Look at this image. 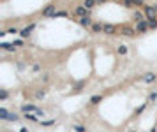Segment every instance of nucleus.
I'll return each instance as SVG.
<instances>
[{"mask_svg": "<svg viewBox=\"0 0 157 132\" xmlns=\"http://www.w3.org/2000/svg\"><path fill=\"white\" fill-rule=\"evenodd\" d=\"M143 13H145L146 19H155V14H157V5H145V7H143Z\"/></svg>", "mask_w": 157, "mask_h": 132, "instance_id": "1", "label": "nucleus"}, {"mask_svg": "<svg viewBox=\"0 0 157 132\" xmlns=\"http://www.w3.org/2000/svg\"><path fill=\"white\" fill-rule=\"evenodd\" d=\"M148 23H150V28H157V18L155 19H148Z\"/></svg>", "mask_w": 157, "mask_h": 132, "instance_id": "28", "label": "nucleus"}, {"mask_svg": "<svg viewBox=\"0 0 157 132\" xmlns=\"http://www.w3.org/2000/svg\"><path fill=\"white\" fill-rule=\"evenodd\" d=\"M35 97L37 99H44L46 97V90H39V92H35Z\"/></svg>", "mask_w": 157, "mask_h": 132, "instance_id": "20", "label": "nucleus"}, {"mask_svg": "<svg viewBox=\"0 0 157 132\" xmlns=\"http://www.w3.org/2000/svg\"><path fill=\"white\" fill-rule=\"evenodd\" d=\"M134 34H136V30H132V28H127V27L122 28V35H125V37H132Z\"/></svg>", "mask_w": 157, "mask_h": 132, "instance_id": "12", "label": "nucleus"}, {"mask_svg": "<svg viewBox=\"0 0 157 132\" xmlns=\"http://www.w3.org/2000/svg\"><path fill=\"white\" fill-rule=\"evenodd\" d=\"M41 123H43L44 127H49V125H53V123H55V120H46V121H41Z\"/></svg>", "mask_w": 157, "mask_h": 132, "instance_id": "27", "label": "nucleus"}, {"mask_svg": "<svg viewBox=\"0 0 157 132\" xmlns=\"http://www.w3.org/2000/svg\"><path fill=\"white\" fill-rule=\"evenodd\" d=\"M90 28H92L94 34H102V32H104V25H102V23H94Z\"/></svg>", "mask_w": 157, "mask_h": 132, "instance_id": "10", "label": "nucleus"}, {"mask_svg": "<svg viewBox=\"0 0 157 132\" xmlns=\"http://www.w3.org/2000/svg\"><path fill=\"white\" fill-rule=\"evenodd\" d=\"M74 130H76V132H87V129L81 127V125H74Z\"/></svg>", "mask_w": 157, "mask_h": 132, "instance_id": "30", "label": "nucleus"}, {"mask_svg": "<svg viewBox=\"0 0 157 132\" xmlns=\"http://www.w3.org/2000/svg\"><path fill=\"white\" fill-rule=\"evenodd\" d=\"M134 19H136V21H145V13H141V11H136L134 13Z\"/></svg>", "mask_w": 157, "mask_h": 132, "instance_id": "14", "label": "nucleus"}, {"mask_svg": "<svg viewBox=\"0 0 157 132\" xmlns=\"http://www.w3.org/2000/svg\"><path fill=\"white\" fill-rule=\"evenodd\" d=\"M150 28V23H148V19H145V21H140L138 25H136V34H145L146 30Z\"/></svg>", "mask_w": 157, "mask_h": 132, "instance_id": "2", "label": "nucleus"}, {"mask_svg": "<svg viewBox=\"0 0 157 132\" xmlns=\"http://www.w3.org/2000/svg\"><path fill=\"white\" fill-rule=\"evenodd\" d=\"M134 5L136 7H141L143 5V0H134Z\"/></svg>", "mask_w": 157, "mask_h": 132, "instance_id": "31", "label": "nucleus"}, {"mask_svg": "<svg viewBox=\"0 0 157 132\" xmlns=\"http://www.w3.org/2000/svg\"><path fill=\"white\" fill-rule=\"evenodd\" d=\"M124 5L125 7H134V0H124Z\"/></svg>", "mask_w": 157, "mask_h": 132, "instance_id": "26", "label": "nucleus"}, {"mask_svg": "<svg viewBox=\"0 0 157 132\" xmlns=\"http://www.w3.org/2000/svg\"><path fill=\"white\" fill-rule=\"evenodd\" d=\"M7 34H13V35H14V34H19V30H18L16 27H13V28H9V30H7Z\"/></svg>", "mask_w": 157, "mask_h": 132, "instance_id": "29", "label": "nucleus"}, {"mask_svg": "<svg viewBox=\"0 0 157 132\" xmlns=\"http://www.w3.org/2000/svg\"><path fill=\"white\" fill-rule=\"evenodd\" d=\"M0 48H2L4 51H14V49H16V46L13 42H2V44H0Z\"/></svg>", "mask_w": 157, "mask_h": 132, "instance_id": "11", "label": "nucleus"}, {"mask_svg": "<svg viewBox=\"0 0 157 132\" xmlns=\"http://www.w3.org/2000/svg\"><path fill=\"white\" fill-rule=\"evenodd\" d=\"M55 7L57 5H53V4H49V5H46L44 9H43V16H46V18H53L55 16Z\"/></svg>", "mask_w": 157, "mask_h": 132, "instance_id": "5", "label": "nucleus"}, {"mask_svg": "<svg viewBox=\"0 0 157 132\" xmlns=\"http://www.w3.org/2000/svg\"><path fill=\"white\" fill-rule=\"evenodd\" d=\"M13 44H14L16 48H19V46H23V39H16V40H13Z\"/></svg>", "mask_w": 157, "mask_h": 132, "instance_id": "25", "label": "nucleus"}, {"mask_svg": "<svg viewBox=\"0 0 157 132\" xmlns=\"http://www.w3.org/2000/svg\"><path fill=\"white\" fill-rule=\"evenodd\" d=\"M19 132H28V129H25V127H23V129H21V130H19Z\"/></svg>", "mask_w": 157, "mask_h": 132, "instance_id": "33", "label": "nucleus"}, {"mask_svg": "<svg viewBox=\"0 0 157 132\" xmlns=\"http://www.w3.org/2000/svg\"><path fill=\"white\" fill-rule=\"evenodd\" d=\"M101 100H102V95H94V97L90 99V104L96 106V104H99V102H101Z\"/></svg>", "mask_w": 157, "mask_h": 132, "instance_id": "16", "label": "nucleus"}, {"mask_svg": "<svg viewBox=\"0 0 157 132\" xmlns=\"http://www.w3.org/2000/svg\"><path fill=\"white\" fill-rule=\"evenodd\" d=\"M115 32H117V27H113V25H110V23L104 25V32H102V34H106V35H113Z\"/></svg>", "mask_w": 157, "mask_h": 132, "instance_id": "9", "label": "nucleus"}, {"mask_svg": "<svg viewBox=\"0 0 157 132\" xmlns=\"http://www.w3.org/2000/svg\"><path fill=\"white\" fill-rule=\"evenodd\" d=\"M141 79H143V83H148L150 85V83H155V81H157V74L155 72H146Z\"/></svg>", "mask_w": 157, "mask_h": 132, "instance_id": "6", "label": "nucleus"}, {"mask_svg": "<svg viewBox=\"0 0 157 132\" xmlns=\"http://www.w3.org/2000/svg\"><path fill=\"white\" fill-rule=\"evenodd\" d=\"M117 53H118L120 56L127 55V46H125V44H120V46H118V49H117Z\"/></svg>", "mask_w": 157, "mask_h": 132, "instance_id": "15", "label": "nucleus"}, {"mask_svg": "<svg viewBox=\"0 0 157 132\" xmlns=\"http://www.w3.org/2000/svg\"><path fill=\"white\" fill-rule=\"evenodd\" d=\"M150 132H157V127H152V130Z\"/></svg>", "mask_w": 157, "mask_h": 132, "instance_id": "34", "label": "nucleus"}, {"mask_svg": "<svg viewBox=\"0 0 157 132\" xmlns=\"http://www.w3.org/2000/svg\"><path fill=\"white\" fill-rule=\"evenodd\" d=\"M7 97H9L7 90H2V92H0V99H2V100H7Z\"/></svg>", "mask_w": 157, "mask_h": 132, "instance_id": "24", "label": "nucleus"}, {"mask_svg": "<svg viewBox=\"0 0 157 132\" xmlns=\"http://www.w3.org/2000/svg\"><path fill=\"white\" fill-rule=\"evenodd\" d=\"M78 21H80V25H81V27H85V28H88V27H92V25H94L90 16H83V18H80V19H78Z\"/></svg>", "mask_w": 157, "mask_h": 132, "instance_id": "7", "label": "nucleus"}, {"mask_svg": "<svg viewBox=\"0 0 157 132\" xmlns=\"http://www.w3.org/2000/svg\"><path fill=\"white\" fill-rule=\"evenodd\" d=\"M97 2H96V0H85V4H83V5H85L87 9H92L94 5H96Z\"/></svg>", "mask_w": 157, "mask_h": 132, "instance_id": "18", "label": "nucleus"}, {"mask_svg": "<svg viewBox=\"0 0 157 132\" xmlns=\"http://www.w3.org/2000/svg\"><path fill=\"white\" fill-rule=\"evenodd\" d=\"M74 14H76L78 18H83V16H90V9H87L85 5H78V7L74 9Z\"/></svg>", "mask_w": 157, "mask_h": 132, "instance_id": "3", "label": "nucleus"}, {"mask_svg": "<svg viewBox=\"0 0 157 132\" xmlns=\"http://www.w3.org/2000/svg\"><path fill=\"white\" fill-rule=\"evenodd\" d=\"M53 18H67V13L65 11H60V13H55Z\"/></svg>", "mask_w": 157, "mask_h": 132, "instance_id": "21", "label": "nucleus"}, {"mask_svg": "<svg viewBox=\"0 0 157 132\" xmlns=\"http://www.w3.org/2000/svg\"><path fill=\"white\" fill-rule=\"evenodd\" d=\"M7 120H9V121H18V120H19V116H18L16 113H9V116H7Z\"/></svg>", "mask_w": 157, "mask_h": 132, "instance_id": "19", "label": "nucleus"}, {"mask_svg": "<svg viewBox=\"0 0 157 132\" xmlns=\"http://www.w3.org/2000/svg\"><path fill=\"white\" fill-rule=\"evenodd\" d=\"M34 28H35V23H32V25H28V27H25L23 30H19V37L21 39H27L30 34L34 32Z\"/></svg>", "mask_w": 157, "mask_h": 132, "instance_id": "4", "label": "nucleus"}, {"mask_svg": "<svg viewBox=\"0 0 157 132\" xmlns=\"http://www.w3.org/2000/svg\"><path fill=\"white\" fill-rule=\"evenodd\" d=\"M96 2H97V4H106L108 0H96Z\"/></svg>", "mask_w": 157, "mask_h": 132, "instance_id": "32", "label": "nucleus"}, {"mask_svg": "<svg viewBox=\"0 0 157 132\" xmlns=\"http://www.w3.org/2000/svg\"><path fill=\"white\" fill-rule=\"evenodd\" d=\"M131 132H134V130H131Z\"/></svg>", "mask_w": 157, "mask_h": 132, "instance_id": "35", "label": "nucleus"}, {"mask_svg": "<svg viewBox=\"0 0 157 132\" xmlns=\"http://www.w3.org/2000/svg\"><path fill=\"white\" fill-rule=\"evenodd\" d=\"M145 109H146V104H141V106H140L138 109H136V115H141V113H143Z\"/></svg>", "mask_w": 157, "mask_h": 132, "instance_id": "23", "label": "nucleus"}, {"mask_svg": "<svg viewBox=\"0 0 157 132\" xmlns=\"http://www.w3.org/2000/svg\"><path fill=\"white\" fill-rule=\"evenodd\" d=\"M25 120H28V121H39V118H37V115L35 113H25V116H23Z\"/></svg>", "mask_w": 157, "mask_h": 132, "instance_id": "13", "label": "nucleus"}, {"mask_svg": "<svg viewBox=\"0 0 157 132\" xmlns=\"http://www.w3.org/2000/svg\"><path fill=\"white\" fill-rule=\"evenodd\" d=\"M154 100H157V92H152L148 95V102H154Z\"/></svg>", "mask_w": 157, "mask_h": 132, "instance_id": "22", "label": "nucleus"}, {"mask_svg": "<svg viewBox=\"0 0 157 132\" xmlns=\"http://www.w3.org/2000/svg\"><path fill=\"white\" fill-rule=\"evenodd\" d=\"M21 111H23V113H37V107L34 106V104H23L21 106Z\"/></svg>", "mask_w": 157, "mask_h": 132, "instance_id": "8", "label": "nucleus"}, {"mask_svg": "<svg viewBox=\"0 0 157 132\" xmlns=\"http://www.w3.org/2000/svg\"><path fill=\"white\" fill-rule=\"evenodd\" d=\"M7 116H9V111H7L5 107H0V118H2V120H7Z\"/></svg>", "mask_w": 157, "mask_h": 132, "instance_id": "17", "label": "nucleus"}]
</instances>
